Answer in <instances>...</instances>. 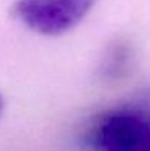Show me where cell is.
Listing matches in <instances>:
<instances>
[{"label": "cell", "instance_id": "6da1fadb", "mask_svg": "<svg viewBox=\"0 0 150 151\" xmlns=\"http://www.w3.org/2000/svg\"><path fill=\"white\" fill-rule=\"evenodd\" d=\"M86 139L93 151H150V117L138 109L107 111Z\"/></svg>", "mask_w": 150, "mask_h": 151}, {"label": "cell", "instance_id": "7a4b0ae2", "mask_svg": "<svg viewBox=\"0 0 150 151\" xmlns=\"http://www.w3.org/2000/svg\"><path fill=\"white\" fill-rule=\"evenodd\" d=\"M97 0H16L12 13L28 29L56 37L75 28Z\"/></svg>", "mask_w": 150, "mask_h": 151}, {"label": "cell", "instance_id": "3957f363", "mask_svg": "<svg viewBox=\"0 0 150 151\" xmlns=\"http://www.w3.org/2000/svg\"><path fill=\"white\" fill-rule=\"evenodd\" d=\"M127 62H130V50L125 46H118L109 50V54L106 57V65H104V72L116 75L125 69Z\"/></svg>", "mask_w": 150, "mask_h": 151}, {"label": "cell", "instance_id": "277c9868", "mask_svg": "<svg viewBox=\"0 0 150 151\" xmlns=\"http://www.w3.org/2000/svg\"><path fill=\"white\" fill-rule=\"evenodd\" d=\"M3 107H4V101H3V97L0 96V116H1V111H3Z\"/></svg>", "mask_w": 150, "mask_h": 151}, {"label": "cell", "instance_id": "5b68a950", "mask_svg": "<svg viewBox=\"0 0 150 151\" xmlns=\"http://www.w3.org/2000/svg\"><path fill=\"white\" fill-rule=\"evenodd\" d=\"M138 110H141V109H138ZM141 111H143L146 116H149L150 117V109H144V110H141Z\"/></svg>", "mask_w": 150, "mask_h": 151}]
</instances>
